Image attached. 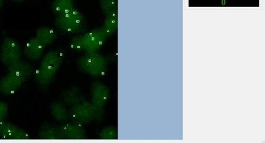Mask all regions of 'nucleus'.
<instances>
[{"label": "nucleus", "instance_id": "10", "mask_svg": "<svg viewBox=\"0 0 265 143\" xmlns=\"http://www.w3.org/2000/svg\"><path fill=\"white\" fill-rule=\"evenodd\" d=\"M104 29L107 33H113L117 28L118 22V11L114 12L112 13L105 15Z\"/></svg>", "mask_w": 265, "mask_h": 143}, {"label": "nucleus", "instance_id": "11", "mask_svg": "<svg viewBox=\"0 0 265 143\" xmlns=\"http://www.w3.org/2000/svg\"><path fill=\"white\" fill-rule=\"evenodd\" d=\"M99 5L105 15L118 11L117 0H99Z\"/></svg>", "mask_w": 265, "mask_h": 143}, {"label": "nucleus", "instance_id": "2", "mask_svg": "<svg viewBox=\"0 0 265 143\" xmlns=\"http://www.w3.org/2000/svg\"><path fill=\"white\" fill-rule=\"evenodd\" d=\"M62 56L60 50L51 51L44 56L35 75V80L40 87L51 83L56 66Z\"/></svg>", "mask_w": 265, "mask_h": 143}, {"label": "nucleus", "instance_id": "4", "mask_svg": "<svg viewBox=\"0 0 265 143\" xmlns=\"http://www.w3.org/2000/svg\"><path fill=\"white\" fill-rule=\"evenodd\" d=\"M0 138L11 140H28L29 134L25 130L5 120H0Z\"/></svg>", "mask_w": 265, "mask_h": 143}, {"label": "nucleus", "instance_id": "1", "mask_svg": "<svg viewBox=\"0 0 265 143\" xmlns=\"http://www.w3.org/2000/svg\"><path fill=\"white\" fill-rule=\"evenodd\" d=\"M55 25L62 31L77 32L86 27V20L83 13L74 7L68 12L56 15Z\"/></svg>", "mask_w": 265, "mask_h": 143}, {"label": "nucleus", "instance_id": "12", "mask_svg": "<svg viewBox=\"0 0 265 143\" xmlns=\"http://www.w3.org/2000/svg\"><path fill=\"white\" fill-rule=\"evenodd\" d=\"M54 132L52 127L48 124H42L39 129V137L43 139L55 138Z\"/></svg>", "mask_w": 265, "mask_h": 143}, {"label": "nucleus", "instance_id": "6", "mask_svg": "<svg viewBox=\"0 0 265 143\" xmlns=\"http://www.w3.org/2000/svg\"><path fill=\"white\" fill-rule=\"evenodd\" d=\"M45 46L35 37L29 40L24 47L23 52L25 56L29 60L37 61L42 57Z\"/></svg>", "mask_w": 265, "mask_h": 143}, {"label": "nucleus", "instance_id": "9", "mask_svg": "<svg viewBox=\"0 0 265 143\" xmlns=\"http://www.w3.org/2000/svg\"><path fill=\"white\" fill-rule=\"evenodd\" d=\"M74 8V0H53L51 4L52 12L56 16Z\"/></svg>", "mask_w": 265, "mask_h": 143}, {"label": "nucleus", "instance_id": "7", "mask_svg": "<svg viewBox=\"0 0 265 143\" xmlns=\"http://www.w3.org/2000/svg\"><path fill=\"white\" fill-rule=\"evenodd\" d=\"M34 68L30 63L24 60H20L13 64L8 66V74L19 76L28 79L32 75Z\"/></svg>", "mask_w": 265, "mask_h": 143}, {"label": "nucleus", "instance_id": "14", "mask_svg": "<svg viewBox=\"0 0 265 143\" xmlns=\"http://www.w3.org/2000/svg\"><path fill=\"white\" fill-rule=\"evenodd\" d=\"M12 1L15 3H22L25 1V0H12Z\"/></svg>", "mask_w": 265, "mask_h": 143}, {"label": "nucleus", "instance_id": "15", "mask_svg": "<svg viewBox=\"0 0 265 143\" xmlns=\"http://www.w3.org/2000/svg\"><path fill=\"white\" fill-rule=\"evenodd\" d=\"M4 0H0V8H2L4 4Z\"/></svg>", "mask_w": 265, "mask_h": 143}, {"label": "nucleus", "instance_id": "8", "mask_svg": "<svg viewBox=\"0 0 265 143\" xmlns=\"http://www.w3.org/2000/svg\"><path fill=\"white\" fill-rule=\"evenodd\" d=\"M36 37L46 46L54 42L56 39V34L52 28L49 27H41L36 31Z\"/></svg>", "mask_w": 265, "mask_h": 143}, {"label": "nucleus", "instance_id": "3", "mask_svg": "<svg viewBox=\"0 0 265 143\" xmlns=\"http://www.w3.org/2000/svg\"><path fill=\"white\" fill-rule=\"evenodd\" d=\"M22 47L19 43L14 39L5 37L0 51V60L6 66H9L21 59Z\"/></svg>", "mask_w": 265, "mask_h": 143}, {"label": "nucleus", "instance_id": "13", "mask_svg": "<svg viewBox=\"0 0 265 143\" xmlns=\"http://www.w3.org/2000/svg\"><path fill=\"white\" fill-rule=\"evenodd\" d=\"M9 107L5 102L0 101V120H5L8 115Z\"/></svg>", "mask_w": 265, "mask_h": 143}, {"label": "nucleus", "instance_id": "5", "mask_svg": "<svg viewBox=\"0 0 265 143\" xmlns=\"http://www.w3.org/2000/svg\"><path fill=\"white\" fill-rule=\"evenodd\" d=\"M27 79L19 76L8 74L0 80V92L10 96L16 92Z\"/></svg>", "mask_w": 265, "mask_h": 143}]
</instances>
